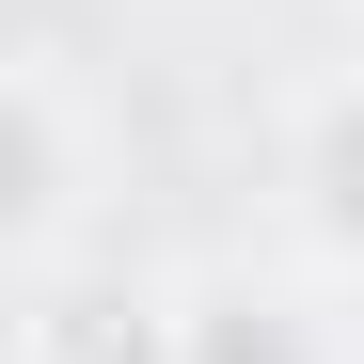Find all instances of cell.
<instances>
[{
	"label": "cell",
	"instance_id": "6da1fadb",
	"mask_svg": "<svg viewBox=\"0 0 364 364\" xmlns=\"http://www.w3.org/2000/svg\"><path fill=\"white\" fill-rule=\"evenodd\" d=\"M95 191H111V127H95V95L64 48H16L0 64V269H64L95 254Z\"/></svg>",
	"mask_w": 364,
	"mask_h": 364
},
{
	"label": "cell",
	"instance_id": "7a4b0ae2",
	"mask_svg": "<svg viewBox=\"0 0 364 364\" xmlns=\"http://www.w3.org/2000/svg\"><path fill=\"white\" fill-rule=\"evenodd\" d=\"M16 364H191V285L143 254H64L16 285Z\"/></svg>",
	"mask_w": 364,
	"mask_h": 364
},
{
	"label": "cell",
	"instance_id": "3957f363",
	"mask_svg": "<svg viewBox=\"0 0 364 364\" xmlns=\"http://www.w3.org/2000/svg\"><path fill=\"white\" fill-rule=\"evenodd\" d=\"M269 174H285V237H301L333 285H364V64H317V80L285 95Z\"/></svg>",
	"mask_w": 364,
	"mask_h": 364
},
{
	"label": "cell",
	"instance_id": "277c9868",
	"mask_svg": "<svg viewBox=\"0 0 364 364\" xmlns=\"http://www.w3.org/2000/svg\"><path fill=\"white\" fill-rule=\"evenodd\" d=\"M191 364H333L301 285H191Z\"/></svg>",
	"mask_w": 364,
	"mask_h": 364
},
{
	"label": "cell",
	"instance_id": "5b68a950",
	"mask_svg": "<svg viewBox=\"0 0 364 364\" xmlns=\"http://www.w3.org/2000/svg\"><path fill=\"white\" fill-rule=\"evenodd\" d=\"M333 16H364V0H333Z\"/></svg>",
	"mask_w": 364,
	"mask_h": 364
}]
</instances>
